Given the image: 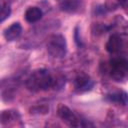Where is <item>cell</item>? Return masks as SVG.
I'll return each instance as SVG.
<instances>
[{"label":"cell","mask_w":128,"mask_h":128,"mask_svg":"<svg viewBox=\"0 0 128 128\" xmlns=\"http://www.w3.org/2000/svg\"><path fill=\"white\" fill-rule=\"evenodd\" d=\"M42 10L39 7H29L25 12V19L29 23H34L42 18Z\"/></svg>","instance_id":"11"},{"label":"cell","mask_w":128,"mask_h":128,"mask_svg":"<svg viewBox=\"0 0 128 128\" xmlns=\"http://www.w3.org/2000/svg\"><path fill=\"white\" fill-rule=\"evenodd\" d=\"M57 114L70 127H81V126L86 125V124L83 123V120H81L69 107H67L64 104H59L58 105Z\"/></svg>","instance_id":"4"},{"label":"cell","mask_w":128,"mask_h":128,"mask_svg":"<svg viewBox=\"0 0 128 128\" xmlns=\"http://www.w3.org/2000/svg\"><path fill=\"white\" fill-rule=\"evenodd\" d=\"M122 48V39L118 34H112L106 43V50L109 53H117Z\"/></svg>","instance_id":"6"},{"label":"cell","mask_w":128,"mask_h":128,"mask_svg":"<svg viewBox=\"0 0 128 128\" xmlns=\"http://www.w3.org/2000/svg\"><path fill=\"white\" fill-rule=\"evenodd\" d=\"M11 14V8L10 4L8 2L3 1L1 4V13H0V20L1 22H4L5 19H7Z\"/></svg>","instance_id":"12"},{"label":"cell","mask_w":128,"mask_h":128,"mask_svg":"<svg viewBox=\"0 0 128 128\" xmlns=\"http://www.w3.org/2000/svg\"><path fill=\"white\" fill-rule=\"evenodd\" d=\"M110 75L116 81L122 80L128 76V59L125 58H114L110 60Z\"/></svg>","instance_id":"3"},{"label":"cell","mask_w":128,"mask_h":128,"mask_svg":"<svg viewBox=\"0 0 128 128\" xmlns=\"http://www.w3.org/2000/svg\"><path fill=\"white\" fill-rule=\"evenodd\" d=\"M65 79L62 77H54L47 69H37L31 73L26 80V87L33 92L46 91L50 88L62 87Z\"/></svg>","instance_id":"1"},{"label":"cell","mask_w":128,"mask_h":128,"mask_svg":"<svg viewBox=\"0 0 128 128\" xmlns=\"http://www.w3.org/2000/svg\"><path fill=\"white\" fill-rule=\"evenodd\" d=\"M94 83L86 73H79L74 79V87L78 92H85L93 87Z\"/></svg>","instance_id":"5"},{"label":"cell","mask_w":128,"mask_h":128,"mask_svg":"<svg viewBox=\"0 0 128 128\" xmlns=\"http://www.w3.org/2000/svg\"><path fill=\"white\" fill-rule=\"evenodd\" d=\"M120 5L123 6L124 8H128V0H118Z\"/></svg>","instance_id":"13"},{"label":"cell","mask_w":128,"mask_h":128,"mask_svg":"<svg viewBox=\"0 0 128 128\" xmlns=\"http://www.w3.org/2000/svg\"><path fill=\"white\" fill-rule=\"evenodd\" d=\"M83 6V3L81 0H63L60 3V9L64 12H69L73 13L78 10Z\"/></svg>","instance_id":"10"},{"label":"cell","mask_w":128,"mask_h":128,"mask_svg":"<svg viewBox=\"0 0 128 128\" xmlns=\"http://www.w3.org/2000/svg\"><path fill=\"white\" fill-rule=\"evenodd\" d=\"M106 99L121 105H128V94L124 91H115L106 95Z\"/></svg>","instance_id":"9"},{"label":"cell","mask_w":128,"mask_h":128,"mask_svg":"<svg viewBox=\"0 0 128 128\" xmlns=\"http://www.w3.org/2000/svg\"><path fill=\"white\" fill-rule=\"evenodd\" d=\"M22 33V26L20 23L16 22L10 25L5 31H4V37L7 41H14L16 40Z\"/></svg>","instance_id":"7"},{"label":"cell","mask_w":128,"mask_h":128,"mask_svg":"<svg viewBox=\"0 0 128 128\" xmlns=\"http://www.w3.org/2000/svg\"><path fill=\"white\" fill-rule=\"evenodd\" d=\"M20 120V114L15 110H5L1 113V124L2 125H11Z\"/></svg>","instance_id":"8"},{"label":"cell","mask_w":128,"mask_h":128,"mask_svg":"<svg viewBox=\"0 0 128 128\" xmlns=\"http://www.w3.org/2000/svg\"><path fill=\"white\" fill-rule=\"evenodd\" d=\"M47 51L54 58H63L67 51V45L64 36L61 34H54L50 36L47 41Z\"/></svg>","instance_id":"2"}]
</instances>
